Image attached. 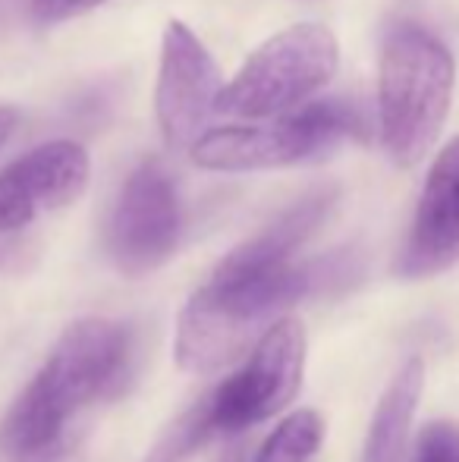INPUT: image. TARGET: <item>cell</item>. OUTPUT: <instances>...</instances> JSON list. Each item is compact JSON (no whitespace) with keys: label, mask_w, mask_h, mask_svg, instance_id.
Masks as SVG:
<instances>
[{"label":"cell","mask_w":459,"mask_h":462,"mask_svg":"<svg viewBox=\"0 0 459 462\" xmlns=\"http://www.w3.org/2000/svg\"><path fill=\"white\" fill-rule=\"evenodd\" d=\"M340 44L321 23H299L255 48L224 88L217 110L243 120H268L315 101L337 76Z\"/></svg>","instance_id":"5"},{"label":"cell","mask_w":459,"mask_h":462,"mask_svg":"<svg viewBox=\"0 0 459 462\" xmlns=\"http://www.w3.org/2000/svg\"><path fill=\"white\" fill-rule=\"evenodd\" d=\"M133 374V334L107 318H82L16 396L0 425L6 462H57L82 409L120 396Z\"/></svg>","instance_id":"2"},{"label":"cell","mask_w":459,"mask_h":462,"mask_svg":"<svg viewBox=\"0 0 459 462\" xmlns=\"http://www.w3.org/2000/svg\"><path fill=\"white\" fill-rule=\"evenodd\" d=\"M368 120L353 101L325 97L252 126H221L198 135L189 148L202 171L252 173L308 164L337 152L344 142H365Z\"/></svg>","instance_id":"4"},{"label":"cell","mask_w":459,"mask_h":462,"mask_svg":"<svg viewBox=\"0 0 459 462\" xmlns=\"http://www.w3.org/2000/svg\"><path fill=\"white\" fill-rule=\"evenodd\" d=\"M101 4H107V0H29L32 16L41 25L67 23V19L82 16V13L95 10V6H101Z\"/></svg>","instance_id":"16"},{"label":"cell","mask_w":459,"mask_h":462,"mask_svg":"<svg viewBox=\"0 0 459 462\" xmlns=\"http://www.w3.org/2000/svg\"><path fill=\"white\" fill-rule=\"evenodd\" d=\"M406 462H459V428L454 421L425 425Z\"/></svg>","instance_id":"15"},{"label":"cell","mask_w":459,"mask_h":462,"mask_svg":"<svg viewBox=\"0 0 459 462\" xmlns=\"http://www.w3.org/2000/svg\"><path fill=\"white\" fill-rule=\"evenodd\" d=\"M459 262V135L441 148L425 177L409 236L397 258L406 280L435 277Z\"/></svg>","instance_id":"10"},{"label":"cell","mask_w":459,"mask_h":462,"mask_svg":"<svg viewBox=\"0 0 459 462\" xmlns=\"http://www.w3.org/2000/svg\"><path fill=\"white\" fill-rule=\"evenodd\" d=\"M425 390V362L412 356L403 368L393 374L372 415L362 462H399L409 440V428L416 419L418 400Z\"/></svg>","instance_id":"12"},{"label":"cell","mask_w":459,"mask_h":462,"mask_svg":"<svg viewBox=\"0 0 459 462\" xmlns=\"http://www.w3.org/2000/svg\"><path fill=\"white\" fill-rule=\"evenodd\" d=\"M359 277L353 252H334L318 262H289L277 268H236L221 262L208 283L192 292L179 315V368L211 374L249 349L258 330L315 292H337Z\"/></svg>","instance_id":"1"},{"label":"cell","mask_w":459,"mask_h":462,"mask_svg":"<svg viewBox=\"0 0 459 462\" xmlns=\"http://www.w3.org/2000/svg\"><path fill=\"white\" fill-rule=\"evenodd\" d=\"M183 214L170 173L161 161H145L129 173L107 224V252L129 277L158 271L177 252Z\"/></svg>","instance_id":"7"},{"label":"cell","mask_w":459,"mask_h":462,"mask_svg":"<svg viewBox=\"0 0 459 462\" xmlns=\"http://www.w3.org/2000/svg\"><path fill=\"white\" fill-rule=\"evenodd\" d=\"M456 86L450 48L422 25L390 29L378 67V129L397 167H416L444 133Z\"/></svg>","instance_id":"3"},{"label":"cell","mask_w":459,"mask_h":462,"mask_svg":"<svg viewBox=\"0 0 459 462\" xmlns=\"http://www.w3.org/2000/svg\"><path fill=\"white\" fill-rule=\"evenodd\" d=\"M306 371V328L296 318L271 324L249 362L208 393L217 434H239L293 402Z\"/></svg>","instance_id":"6"},{"label":"cell","mask_w":459,"mask_h":462,"mask_svg":"<svg viewBox=\"0 0 459 462\" xmlns=\"http://www.w3.org/2000/svg\"><path fill=\"white\" fill-rule=\"evenodd\" d=\"M211 438H217V425L215 415H211L208 396H202L161 431V438L154 440V447L142 462H186L196 457Z\"/></svg>","instance_id":"13"},{"label":"cell","mask_w":459,"mask_h":462,"mask_svg":"<svg viewBox=\"0 0 459 462\" xmlns=\"http://www.w3.org/2000/svg\"><path fill=\"white\" fill-rule=\"evenodd\" d=\"M334 201H337L334 189H315V192L302 195L293 208H287V211L271 226H264L258 236L236 245L224 262L236 264V268H277V264L296 262V252H299L302 245H306V239H312L315 230L325 224Z\"/></svg>","instance_id":"11"},{"label":"cell","mask_w":459,"mask_h":462,"mask_svg":"<svg viewBox=\"0 0 459 462\" xmlns=\"http://www.w3.org/2000/svg\"><path fill=\"white\" fill-rule=\"evenodd\" d=\"M325 444V419L315 409H299L274 428L252 462H308Z\"/></svg>","instance_id":"14"},{"label":"cell","mask_w":459,"mask_h":462,"mask_svg":"<svg viewBox=\"0 0 459 462\" xmlns=\"http://www.w3.org/2000/svg\"><path fill=\"white\" fill-rule=\"evenodd\" d=\"M224 95V79L215 57L198 35L179 19H170L161 38V69L154 110L167 148H192L205 135L211 114Z\"/></svg>","instance_id":"8"},{"label":"cell","mask_w":459,"mask_h":462,"mask_svg":"<svg viewBox=\"0 0 459 462\" xmlns=\"http://www.w3.org/2000/svg\"><path fill=\"white\" fill-rule=\"evenodd\" d=\"M88 152L57 139L25 152L0 171V236L19 233L44 211L67 208L88 186Z\"/></svg>","instance_id":"9"},{"label":"cell","mask_w":459,"mask_h":462,"mask_svg":"<svg viewBox=\"0 0 459 462\" xmlns=\"http://www.w3.org/2000/svg\"><path fill=\"white\" fill-rule=\"evenodd\" d=\"M19 126V110L10 107V104H0V148L10 142V135L16 133Z\"/></svg>","instance_id":"17"}]
</instances>
